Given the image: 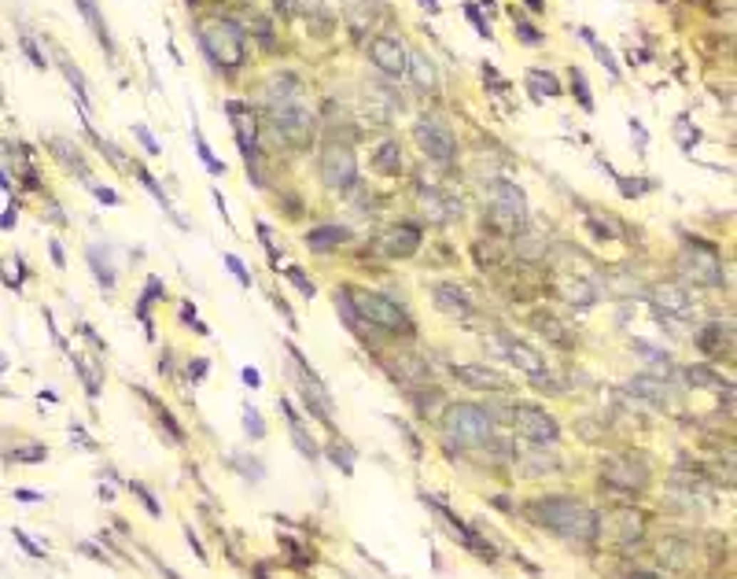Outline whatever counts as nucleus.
Returning <instances> with one entry per match:
<instances>
[{
    "label": "nucleus",
    "mask_w": 737,
    "mask_h": 579,
    "mask_svg": "<svg viewBox=\"0 0 737 579\" xmlns=\"http://www.w3.org/2000/svg\"><path fill=\"white\" fill-rule=\"evenodd\" d=\"M649 295H653V303H656L660 314H671V317L693 314V295H689L682 285H660V288H653Z\"/></svg>",
    "instance_id": "nucleus-15"
},
{
    "label": "nucleus",
    "mask_w": 737,
    "mask_h": 579,
    "mask_svg": "<svg viewBox=\"0 0 737 579\" xmlns=\"http://www.w3.org/2000/svg\"><path fill=\"white\" fill-rule=\"evenodd\" d=\"M368 59H373V67L391 74V78H402L406 74V48L398 37H373L368 41Z\"/></svg>",
    "instance_id": "nucleus-13"
},
{
    "label": "nucleus",
    "mask_w": 737,
    "mask_h": 579,
    "mask_svg": "<svg viewBox=\"0 0 737 579\" xmlns=\"http://www.w3.org/2000/svg\"><path fill=\"white\" fill-rule=\"evenodd\" d=\"M579 34H582V41H587V45L594 48V56L601 59V67H604V71L612 74V81H619V63H616V56H612V52H609V48H604L601 41L594 37V30H587V26H579Z\"/></svg>",
    "instance_id": "nucleus-28"
},
{
    "label": "nucleus",
    "mask_w": 737,
    "mask_h": 579,
    "mask_svg": "<svg viewBox=\"0 0 737 579\" xmlns=\"http://www.w3.org/2000/svg\"><path fill=\"white\" fill-rule=\"evenodd\" d=\"M89 266H93V273H96V281L103 285V292H115V270H111V259L107 255H100V247H89Z\"/></svg>",
    "instance_id": "nucleus-29"
},
{
    "label": "nucleus",
    "mask_w": 737,
    "mask_h": 579,
    "mask_svg": "<svg viewBox=\"0 0 737 579\" xmlns=\"http://www.w3.org/2000/svg\"><path fill=\"white\" fill-rule=\"evenodd\" d=\"M133 495H137V498H140V502L148 506V513H151V517H159V513H163V509H159V502L151 498V491H148L144 483H133Z\"/></svg>",
    "instance_id": "nucleus-45"
},
{
    "label": "nucleus",
    "mask_w": 737,
    "mask_h": 579,
    "mask_svg": "<svg viewBox=\"0 0 737 579\" xmlns=\"http://www.w3.org/2000/svg\"><path fill=\"white\" fill-rule=\"evenodd\" d=\"M244 428H247V436H251V439H266V421L258 417L254 406H247V410H244Z\"/></svg>",
    "instance_id": "nucleus-39"
},
{
    "label": "nucleus",
    "mask_w": 737,
    "mask_h": 579,
    "mask_svg": "<svg viewBox=\"0 0 737 579\" xmlns=\"http://www.w3.org/2000/svg\"><path fill=\"white\" fill-rule=\"evenodd\" d=\"M192 144H196V152H200V159L207 163V170L214 178H222L225 174V163H218L210 155V144H207V137H203V130H200V122H196V111H192Z\"/></svg>",
    "instance_id": "nucleus-26"
},
{
    "label": "nucleus",
    "mask_w": 737,
    "mask_h": 579,
    "mask_svg": "<svg viewBox=\"0 0 737 579\" xmlns=\"http://www.w3.org/2000/svg\"><path fill=\"white\" fill-rule=\"evenodd\" d=\"M225 266L232 270V277H236V281H240L244 288H251V273L244 270V262H240V259H236V255H225Z\"/></svg>",
    "instance_id": "nucleus-44"
},
{
    "label": "nucleus",
    "mask_w": 737,
    "mask_h": 579,
    "mask_svg": "<svg viewBox=\"0 0 737 579\" xmlns=\"http://www.w3.org/2000/svg\"><path fill=\"white\" fill-rule=\"evenodd\" d=\"M631 391L645 395L649 402H656V406H664V402L671 399V388H667V384H660V380H653V376H634V380H631Z\"/></svg>",
    "instance_id": "nucleus-27"
},
{
    "label": "nucleus",
    "mask_w": 737,
    "mask_h": 579,
    "mask_svg": "<svg viewBox=\"0 0 737 579\" xmlns=\"http://www.w3.org/2000/svg\"><path fill=\"white\" fill-rule=\"evenodd\" d=\"M568 81H572V93H575V100H579L582 111H594V96H590V81H587V74H582L579 67H572V71H568Z\"/></svg>",
    "instance_id": "nucleus-32"
},
{
    "label": "nucleus",
    "mask_w": 737,
    "mask_h": 579,
    "mask_svg": "<svg viewBox=\"0 0 737 579\" xmlns=\"http://www.w3.org/2000/svg\"><path fill=\"white\" fill-rule=\"evenodd\" d=\"M679 273L686 277V285H693V288H723L726 285L719 255H715L708 244H689L679 255Z\"/></svg>",
    "instance_id": "nucleus-6"
},
{
    "label": "nucleus",
    "mask_w": 737,
    "mask_h": 579,
    "mask_svg": "<svg viewBox=\"0 0 737 579\" xmlns=\"http://www.w3.org/2000/svg\"><path fill=\"white\" fill-rule=\"evenodd\" d=\"M604 476L619 487H641L645 483V473H631V465H609L604 468Z\"/></svg>",
    "instance_id": "nucleus-33"
},
{
    "label": "nucleus",
    "mask_w": 737,
    "mask_h": 579,
    "mask_svg": "<svg viewBox=\"0 0 737 579\" xmlns=\"http://www.w3.org/2000/svg\"><path fill=\"white\" fill-rule=\"evenodd\" d=\"M93 192H96V200H100L103 207H118V203H122V196H118L115 188H107V185H93Z\"/></svg>",
    "instance_id": "nucleus-46"
},
{
    "label": "nucleus",
    "mask_w": 737,
    "mask_h": 579,
    "mask_svg": "<svg viewBox=\"0 0 737 579\" xmlns=\"http://www.w3.org/2000/svg\"><path fill=\"white\" fill-rule=\"evenodd\" d=\"M288 281H292V285H295V288H299L302 295H306V299H310V295H317V288H314V281H310V277H306V273H302L299 266H288Z\"/></svg>",
    "instance_id": "nucleus-40"
},
{
    "label": "nucleus",
    "mask_w": 737,
    "mask_h": 579,
    "mask_svg": "<svg viewBox=\"0 0 737 579\" xmlns=\"http://www.w3.org/2000/svg\"><path fill=\"white\" fill-rule=\"evenodd\" d=\"M413 137L421 144V152L428 159H436V163H453L458 159V137H453V130L446 122H439L436 115H428L413 125Z\"/></svg>",
    "instance_id": "nucleus-10"
},
{
    "label": "nucleus",
    "mask_w": 737,
    "mask_h": 579,
    "mask_svg": "<svg viewBox=\"0 0 737 579\" xmlns=\"http://www.w3.org/2000/svg\"><path fill=\"white\" fill-rule=\"evenodd\" d=\"M129 174H133V178H137V181H140V185L151 192V196H155V203H159V207L170 214V222H173V225H181V229H185V218H181L177 210H173V203H170V196H166V188H163L155 178H151V174H148V170H144L140 163H129Z\"/></svg>",
    "instance_id": "nucleus-21"
},
{
    "label": "nucleus",
    "mask_w": 737,
    "mask_h": 579,
    "mask_svg": "<svg viewBox=\"0 0 737 579\" xmlns=\"http://www.w3.org/2000/svg\"><path fill=\"white\" fill-rule=\"evenodd\" d=\"M505 358L512 362V366L520 373H527V376H546V358H542V351H535L531 343H520V339H509L505 343Z\"/></svg>",
    "instance_id": "nucleus-16"
},
{
    "label": "nucleus",
    "mask_w": 737,
    "mask_h": 579,
    "mask_svg": "<svg viewBox=\"0 0 737 579\" xmlns=\"http://www.w3.org/2000/svg\"><path fill=\"white\" fill-rule=\"evenodd\" d=\"M15 498H19V502H41L37 491H15Z\"/></svg>",
    "instance_id": "nucleus-52"
},
{
    "label": "nucleus",
    "mask_w": 737,
    "mask_h": 579,
    "mask_svg": "<svg viewBox=\"0 0 737 579\" xmlns=\"http://www.w3.org/2000/svg\"><path fill=\"white\" fill-rule=\"evenodd\" d=\"M321 181L329 188H336V192H346L358 181V159H354L351 144H343V140L324 144V152H321Z\"/></svg>",
    "instance_id": "nucleus-9"
},
{
    "label": "nucleus",
    "mask_w": 737,
    "mask_h": 579,
    "mask_svg": "<svg viewBox=\"0 0 737 579\" xmlns=\"http://www.w3.org/2000/svg\"><path fill=\"white\" fill-rule=\"evenodd\" d=\"M512 424H516V432L524 436L527 443L535 446H553L560 439V424L546 414V410H538V406H512Z\"/></svg>",
    "instance_id": "nucleus-11"
},
{
    "label": "nucleus",
    "mask_w": 737,
    "mask_h": 579,
    "mask_svg": "<svg viewBox=\"0 0 737 579\" xmlns=\"http://www.w3.org/2000/svg\"><path fill=\"white\" fill-rule=\"evenodd\" d=\"M616 185H619V192H623L627 200H634V196H641V192L649 188V181H627V178H619V174H616Z\"/></svg>",
    "instance_id": "nucleus-43"
},
{
    "label": "nucleus",
    "mask_w": 737,
    "mask_h": 579,
    "mask_svg": "<svg viewBox=\"0 0 737 579\" xmlns=\"http://www.w3.org/2000/svg\"><path fill=\"white\" fill-rule=\"evenodd\" d=\"M538 521L546 524L550 531L565 535V539H594L597 535V517L575 498H565V495H550V498H538L535 506Z\"/></svg>",
    "instance_id": "nucleus-1"
},
{
    "label": "nucleus",
    "mask_w": 737,
    "mask_h": 579,
    "mask_svg": "<svg viewBox=\"0 0 737 579\" xmlns=\"http://www.w3.org/2000/svg\"><path fill=\"white\" fill-rule=\"evenodd\" d=\"M675 137L682 140V148H693V144L701 140V130H697V125H693L686 115H679V118H675Z\"/></svg>",
    "instance_id": "nucleus-37"
},
{
    "label": "nucleus",
    "mask_w": 737,
    "mask_h": 579,
    "mask_svg": "<svg viewBox=\"0 0 737 579\" xmlns=\"http://www.w3.org/2000/svg\"><path fill=\"white\" fill-rule=\"evenodd\" d=\"M421 4H424V8L431 11V15H436V11H439V0H421Z\"/></svg>",
    "instance_id": "nucleus-55"
},
{
    "label": "nucleus",
    "mask_w": 737,
    "mask_h": 579,
    "mask_svg": "<svg viewBox=\"0 0 737 579\" xmlns=\"http://www.w3.org/2000/svg\"><path fill=\"white\" fill-rule=\"evenodd\" d=\"M133 133H137V140L144 144V152H148V155H159V152H163V148H159V140L151 137V130H148L144 122H137V125H133Z\"/></svg>",
    "instance_id": "nucleus-41"
},
{
    "label": "nucleus",
    "mask_w": 737,
    "mask_h": 579,
    "mask_svg": "<svg viewBox=\"0 0 737 579\" xmlns=\"http://www.w3.org/2000/svg\"><path fill=\"white\" fill-rule=\"evenodd\" d=\"M631 579H656V575H649V572H634Z\"/></svg>",
    "instance_id": "nucleus-56"
},
{
    "label": "nucleus",
    "mask_w": 737,
    "mask_h": 579,
    "mask_svg": "<svg viewBox=\"0 0 737 579\" xmlns=\"http://www.w3.org/2000/svg\"><path fill=\"white\" fill-rule=\"evenodd\" d=\"M63 74H67V81L74 85V93H78V100H81L85 107H89V89H85V78H81V71H78V67H71V63L63 59Z\"/></svg>",
    "instance_id": "nucleus-38"
},
{
    "label": "nucleus",
    "mask_w": 737,
    "mask_h": 579,
    "mask_svg": "<svg viewBox=\"0 0 737 579\" xmlns=\"http://www.w3.org/2000/svg\"><path fill=\"white\" fill-rule=\"evenodd\" d=\"M641 524H645V521L638 517L634 509H619V513H616V535H619L623 543L638 539V535H641Z\"/></svg>",
    "instance_id": "nucleus-31"
},
{
    "label": "nucleus",
    "mask_w": 737,
    "mask_h": 579,
    "mask_svg": "<svg viewBox=\"0 0 737 579\" xmlns=\"http://www.w3.org/2000/svg\"><path fill=\"white\" fill-rule=\"evenodd\" d=\"M631 133H634V140H638L634 148H638V152L645 155V148H649V133H645V125H641L638 118H631Z\"/></svg>",
    "instance_id": "nucleus-47"
},
{
    "label": "nucleus",
    "mask_w": 737,
    "mask_h": 579,
    "mask_svg": "<svg viewBox=\"0 0 737 579\" xmlns=\"http://www.w3.org/2000/svg\"><path fill=\"white\" fill-rule=\"evenodd\" d=\"M170 579H173V575H170Z\"/></svg>",
    "instance_id": "nucleus-57"
},
{
    "label": "nucleus",
    "mask_w": 737,
    "mask_h": 579,
    "mask_svg": "<svg viewBox=\"0 0 737 579\" xmlns=\"http://www.w3.org/2000/svg\"><path fill=\"white\" fill-rule=\"evenodd\" d=\"M240 376H244V384H247V388H258V384H262V376H258V369H251V366H247Z\"/></svg>",
    "instance_id": "nucleus-50"
},
{
    "label": "nucleus",
    "mask_w": 737,
    "mask_h": 579,
    "mask_svg": "<svg viewBox=\"0 0 737 579\" xmlns=\"http://www.w3.org/2000/svg\"><path fill=\"white\" fill-rule=\"evenodd\" d=\"M406 71L413 74V81H417V89H436L439 85V71H436V63H431L424 52H406Z\"/></svg>",
    "instance_id": "nucleus-22"
},
{
    "label": "nucleus",
    "mask_w": 737,
    "mask_h": 579,
    "mask_svg": "<svg viewBox=\"0 0 737 579\" xmlns=\"http://www.w3.org/2000/svg\"><path fill=\"white\" fill-rule=\"evenodd\" d=\"M15 539H19V543H23V546H26V550H30L34 557H45V553H41V550H37V546H34V543L26 539V535H23V531H15Z\"/></svg>",
    "instance_id": "nucleus-51"
},
{
    "label": "nucleus",
    "mask_w": 737,
    "mask_h": 579,
    "mask_svg": "<svg viewBox=\"0 0 737 579\" xmlns=\"http://www.w3.org/2000/svg\"><path fill=\"white\" fill-rule=\"evenodd\" d=\"M443 432L461 446H483L494 436V421L472 402H453L443 414Z\"/></svg>",
    "instance_id": "nucleus-5"
},
{
    "label": "nucleus",
    "mask_w": 737,
    "mask_h": 579,
    "mask_svg": "<svg viewBox=\"0 0 737 579\" xmlns=\"http://www.w3.org/2000/svg\"><path fill=\"white\" fill-rule=\"evenodd\" d=\"M689 384H701V388H704V384H715V373H708L704 366H693L689 369Z\"/></svg>",
    "instance_id": "nucleus-48"
},
{
    "label": "nucleus",
    "mask_w": 737,
    "mask_h": 579,
    "mask_svg": "<svg viewBox=\"0 0 737 579\" xmlns=\"http://www.w3.org/2000/svg\"><path fill=\"white\" fill-rule=\"evenodd\" d=\"M421 207L428 214V222H436V225H446L450 218H461V200L446 196L439 188H421Z\"/></svg>",
    "instance_id": "nucleus-14"
},
{
    "label": "nucleus",
    "mask_w": 737,
    "mask_h": 579,
    "mask_svg": "<svg viewBox=\"0 0 737 579\" xmlns=\"http://www.w3.org/2000/svg\"><path fill=\"white\" fill-rule=\"evenodd\" d=\"M284 100H302V78L292 71L273 74L266 85V103H284Z\"/></svg>",
    "instance_id": "nucleus-20"
},
{
    "label": "nucleus",
    "mask_w": 737,
    "mask_h": 579,
    "mask_svg": "<svg viewBox=\"0 0 737 579\" xmlns=\"http://www.w3.org/2000/svg\"><path fill=\"white\" fill-rule=\"evenodd\" d=\"M453 376L461 384H468V388H480V391H502L505 388L502 373H494L487 366H453Z\"/></svg>",
    "instance_id": "nucleus-19"
},
{
    "label": "nucleus",
    "mask_w": 737,
    "mask_h": 579,
    "mask_svg": "<svg viewBox=\"0 0 737 579\" xmlns=\"http://www.w3.org/2000/svg\"><path fill=\"white\" fill-rule=\"evenodd\" d=\"M465 15H468V23L475 26V34L490 41V23H487V19L480 15V8H475V4H465Z\"/></svg>",
    "instance_id": "nucleus-42"
},
{
    "label": "nucleus",
    "mask_w": 737,
    "mask_h": 579,
    "mask_svg": "<svg viewBox=\"0 0 737 579\" xmlns=\"http://www.w3.org/2000/svg\"><path fill=\"white\" fill-rule=\"evenodd\" d=\"M225 111H229V122L236 130V144H240V155L251 170V181L262 185V166H258V122L251 115V107L240 103V100H225Z\"/></svg>",
    "instance_id": "nucleus-8"
},
{
    "label": "nucleus",
    "mask_w": 737,
    "mask_h": 579,
    "mask_svg": "<svg viewBox=\"0 0 737 579\" xmlns=\"http://www.w3.org/2000/svg\"><path fill=\"white\" fill-rule=\"evenodd\" d=\"M200 45L210 56V63H218L225 71H236L247 59V45H244V26L232 23V19H218L210 15L200 23Z\"/></svg>",
    "instance_id": "nucleus-2"
},
{
    "label": "nucleus",
    "mask_w": 737,
    "mask_h": 579,
    "mask_svg": "<svg viewBox=\"0 0 737 579\" xmlns=\"http://www.w3.org/2000/svg\"><path fill=\"white\" fill-rule=\"evenodd\" d=\"M524 4H527L531 11H546V0H524Z\"/></svg>",
    "instance_id": "nucleus-54"
},
{
    "label": "nucleus",
    "mask_w": 737,
    "mask_h": 579,
    "mask_svg": "<svg viewBox=\"0 0 737 579\" xmlns=\"http://www.w3.org/2000/svg\"><path fill=\"white\" fill-rule=\"evenodd\" d=\"M52 262H56V266H67V262H63V247H59V240H52Z\"/></svg>",
    "instance_id": "nucleus-53"
},
{
    "label": "nucleus",
    "mask_w": 737,
    "mask_h": 579,
    "mask_svg": "<svg viewBox=\"0 0 737 579\" xmlns=\"http://www.w3.org/2000/svg\"><path fill=\"white\" fill-rule=\"evenodd\" d=\"M565 299L572 307H594L597 303V292L590 281H582V277H572V281H565Z\"/></svg>",
    "instance_id": "nucleus-25"
},
{
    "label": "nucleus",
    "mask_w": 737,
    "mask_h": 579,
    "mask_svg": "<svg viewBox=\"0 0 737 579\" xmlns=\"http://www.w3.org/2000/svg\"><path fill=\"white\" fill-rule=\"evenodd\" d=\"M509 15H512V30H516V37H520V41H524V45H542V34H538V30H535V26L527 23V19H524V15H520L516 8H512Z\"/></svg>",
    "instance_id": "nucleus-35"
},
{
    "label": "nucleus",
    "mask_w": 737,
    "mask_h": 579,
    "mask_svg": "<svg viewBox=\"0 0 737 579\" xmlns=\"http://www.w3.org/2000/svg\"><path fill=\"white\" fill-rule=\"evenodd\" d=\"M269 122H273V130L284 140H292L295 148H306L314 140V111L302 100L269 103Z\"/></svg>",
    "instance_id": "nucleus-7"
},
{
    "label": "nucleus",
    "mask_w": 737,
    "mask_h": 579,
    "mask_svg": "<svg viewBox=\"0 0 737 579\" xmlns=\"http://www.w3.org/2000/svg\"><path fill=\"white\" fill-rule=\"evenodd\" d=\"M23 48H26V56H30V63H34V67H45V63H48L45 56H41V48L34 45L30 37H23Z\"/></svg>",
    "instance_id": "nucleus-49"
},
{
    "label": "nucleus",
    "mask_w": 737,
    "mask_h": 579,
    "mask_svg": "<svg viewBox=\"0 0 737 579\" xmlns=\"http://www.w3.org/2000/svg\"><path fill=\"white\" fill-rule=\"evenodd\" d=\"M634 354L641 358V362H649L656 373H667L671 369V358H667V351H660V347H653L649 339H634Z\"/></svg>",
    "instance_id": "nucleus-30"
},
{
    "label": "nucleus",
    "mask_w": 737,
    "mask_h": 579,
    "mask_svg": "<svg viewBox=\"0 0 737 579\" xmlns=\"http://www.w3.org/2000/svg\"><path fill=\"white\" fill-rule=\"evenodd\" d=\"M527 81L535 85V93H546V96H560V81L550 74V71H527Z\"/></svg>",
    "instance_id": "nucleus-34"
},
{
    "label": "nucleus",
    "mask_w": 737,
    "mask_h": 579,
    "mask_svg": "<svg viewBox=\"0 0 737 579\" xmlns=\"http://www.w3.org/2000/svg\"><path fill=\"white\" fill-rule=\"evenodd\" d=\"M273 4L284 11V15H317L321 11V0H273Z\"/></svg>",
    "instance_id": "nucleus-36"
},
{
    "label": "nucleus",
    "mask_w": 737,
    "mask_h": 579,
    "mask_svg": "<svg viewBox=\"0 0 737 579\" xmlns=\"http://www.w3.org/2000/svg\"><path fill=\"white\" fill-rule=\"evenodd\" d=\"M373 166H376V174L395 178L398 170H402V148H398V140H383L376 152H373Z\"/></svg>",
    "instance_id": "nucleus-23"
},
{
    "label": "nucleus",
    "mask_w": 737,
    "mask_h": 579,
    "mask_svg": "<svg viewBox=\"0 0 737 579\" xmlns=\"http://www.w3.org/2000/svg\"><path fill=\"white\" fill-rule=\"evenodd\" d=\"M346 299L358 314V321L373 329H383V332H413V317L406 314V307H398L395 299H387L380 292H368V288H346Z\"/></svg>",
    "instance_id": "nucleus-4"
},
{
    "label": "nucleus",
    "mask_w": 737,
    "mask_h": 579,
    "mask_svg": "<svg viewBox=\"0 0 737 579\" xmlns=\"http://www.w3.org/2000/svg\"><path fill=\"white\" fill-rule=\"evenodd\" d=\"M431 299H436V307L450 317H472V299L461 285H436L431 288Z\"/></svg>",
    "instance_id": "nucleus-17"
},
{
    "label": "nucleus",
    "mask_w": 737,
    "mask_h": 579,
    "mask_svg": "<svg viewBox=\"0 0 737 579\" xmlns=\"http://www.w3.org/2000/svg\"><path fill=\"white\" fill-rule=\"evenodd\" d=\"M78 8H81L85 19H89V26H93V34L100 37V45L107 48V56H111L115 45H111V34H107V23H103V15H100V8H96V0H78Z\"/></svg>",
    "instance_id": "nucleus-24"
},
{
    "label": "nucleus",
    "mask_w": 737,
    "mask_h": 579,
    "mask_svg": "<svg viewBox=\"0 0 737 579\" xmlns=\"http://www.w3.org/2000/svg\"><path fill=\"white\" fill-rule=\"evenodd\" d=\"M376 251L383 259H409V255L421 251V229L417 225H391L387 232H380Z\"/></svg>",
    "instance_id": "nucleus-12"
},
{
    "label": "nucleus",
    "mask_w": 737,
    "mask_h": 579,
    "mask_svg": "<svg viewBox=\"0 0 737 579\" xmlns=\"http://www.w3.org/2000/svg\"><path fill=\"white\" fill-rule=\"evenodd\" d=\"M354 240V232L346 229V225H317L306 232V247L310 251H336L343 244H351Z\"/></svg>",
    "instance_id": "nucleus-18"
},
{
    "label": "nucleus",
    "mask_w": 737,
    "mask_h": 579,
    "mask_svg": "<svg viewBox=\"0 0 737 579\" xmlns=\"http://www.w3.org/2000/svg\"><path fill=\"white\" fill-rule=\"evenodd\" d=\"M487 222L502 232V237H516V232L527 225V196H524V188L505 181V178H494L487 185Z\"/></svg>",
    "instance_id": "nucleus-3"
}]
</instances>
